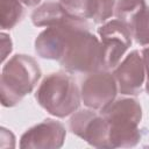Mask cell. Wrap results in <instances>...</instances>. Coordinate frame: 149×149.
<instances>
[{
	"label": "cell",
	"instance_id": "cell-10",
	"mask_svg": "<svg viewBox=\"0 0 149 149\" xmlns=\"http://www.w3.org/2000/svg\"><path fill=\"white\" fill-rule=\"evenodd\" d=\"M119 93L136 95L141 92L146 78V68L142 55L137 50L130 51L113 71Z\"/></svg>",
	"mask_w": 149,
	"mask_h": 149
},
{
	"label": "cell",
	"instance_id": "cell-12",
	"mask_svg": "<svg viewBox=\"0 0 149 149\" xmlns=\"http://www.w3.org/2000/svg\"><path fill=\"white\" fill-rule=\"evenodd\" d=\"M147 7L144 0H116L114 15L132 33L133 24L139 14Z\"/></svg>",
	"mask_w": 149,
	"mask_h": 149
},
{
	"label": "cell",
	"instance_id": "cell-17",
	"mask_svg": "<svg viewBox=\"0 0 149 149\" xmlns=\"http://www.w3.org/2000/svg\"><path fill=\"white\" fill-rule=\"evenodd\" d=\"M1 37V45H2V50H1V61L3 62L6 59V57L12 52L13 47H12V40L9 38V36L5 33L0 34Z\"/></svg>",
	"mask_w": 149,
	"mask_h": 149
},
{
	"label": "cell",
	"instance_id": "cell-1",
	"mask_svg": "<svg viewBox=\"0 0 149 149\" xmlns=\"http://www.w3.org/2000/svg\"><path fill=\"white\" fill-rule=\"evenodd\" d=\"M109 125V142L112 148L135 147L141 140L139 125L142 108L134 98L114 99L100 111Z\"/></svg>",
	"mask_w": 149,
	"mask_h": 149
},
{
	"label": "cell",
	"instance_id": "cell-19",
	"mask_svg": "<svg viewBox=\"0 0 149 149\" xmlns=\"http://www.w3.org/2000/svg\"><path fill=\"white\" fill-rule=\"evenodd\" d=\"M19 1L27 7H34L41 2V0H19Z\"/></svg>",
	"mask_w": 149,
	"mask_h": 149
},
{
	"label": "cell",
	"instance_id": "cell-9",
	"mask_svg": "<svg viewBox=\"0 0 149 149\" xmlns=\"http://www.w3.org/2000/svg\"><path fill=\"white\" fill-rule=\"evenodd\" d=\"M65 127L54 119H45L29 128L20 139L22 149H57L64 144Z\"/></svg>",
	"mask_w": 149,
	"mask_h": 149
},
{
	"label": "cell",
	"instance_id": "cell-2",
	"mask_svg": "<svg viewBox=\"0 0 149 149\" xmlns=\"http://www.w3.org/2000/svg\"><path fill=\"white\" fill-rule=\"evenodd\" d=\"M38 63L28 55H14L3 65L0 80L1 104L5 107L16 106L30 93L41 78Z\"/></svg>",
	"mask_w": 149,
	"mask_h": 149
},
{
	"label": "cell",
	"instance_id": "cell-6",
	"mask_svg": "<svg viewBox=\"0 0 149 149\" xmlns=\"http://www.w3.org/2000/svg\"><path fill=\"white\" fill-rule=\"evenodd\" d=\"M102 51V69H114L132 45L130 30L119 20H111L98 28Z\"/></svg>",
	"mask_w": 149,
	"mask_h": 149
},
{
	"label": "cell",
	"instance_id": "cell-11",
	"mask_svg": "<svg viewBox=\"0 0 149 149\" xmlns=\"http://www.w3.org/2000/svg\"><path fill=\"white\" fill-rule=\"evenodd\" d=\"M69 17L61 2L47 1L38 6L31 14L33 24L36 27H51L62 23Z\"/></svg>",
	"mask_w": 149,
	"mask_h": 149
},
{
	"label": "cell",
	"instance_id": "cell-7",
	"mask_svg": "<svg viewBox=\"0 0 149 149\" xmlns=\"http://www.w3.org/2000/svg\"><path fill=\"white\" fill-rule=\"evenodd\" d=\"M118 84L109 70H98L88 73L81 83L80 97L84 105L94 111H101L118 94Z\"/></svg>",
	"mask_w": 149,
	"mask_h": 149
},
{
	"label": "cell",
	"instance_id": "cell-14",
	"mask_svg": "<svg viewBox=\"0 0 149 149\" xmlns=\"http://www.w3.org/2000/svg\"><path fill=\"white\" fill-rule=\"evenodd\" d=\"M65 13L74 19H93L97 0H59Z\"/></svg>",
	"mask_w": 149,
	"mask_h": 149
},
{
	"label": "cell",
	"instance_id": "cell-13",
	"mask_svg": "<svg viewBox=\"0 0 149 149\" xmlns=\"http://www.w3.org/2000/svg\"><path fill=\"white\" fill-rule=\"evenodd\" d=\"M23 6L19 0H0V27L1 29L14 28L22 19Z\"/></svg>",
	"mask_w": 149,
	"mask_h": 149
},
{
	"label": "cell",
	"instance_id": "cell-15",
	"mask_svg": "<svg viewBox=\"0 0 149 149\" xmlns=\"http://www.w3.org/2000/svg\"><path fill=\"white\" fill-rule=\"evenodd\" d=\"M132 36L142 47H149V7L147 6L136 17L133 28Z\"/></svg>",
	"mask_w": 149,
	"mask_h": 149
},
{
	"label": "cell",
	"instance_id": "cell-18",
	"mask_svg": "<svg viewBox=\"0 0 149 149\" xmlns=\"http://www.w3.org/2000/svg\"><path fill=\"white\" fill-rule=\"evenodd\" d=\"M142 57L144 62L146 68V76H147V83H146V91L149 94V47H144L142 50Z\"/></svg>",
	"mask_w": 149,
	"mask_h": 149
},
{
	"label": "cell",
	"instance_id": "cell-4",
	"mask_svg": "<svg viewBox=\"0 0 149 149\" xmlns=\"http://www.w3.org/2000/svg\"><path fill=\"white\" fill-rule=\"evenodd\" d=\"M59 64L72 73L88 74L102 69L101 43L90 28L78 29L70 36Z\"/></svg>",
	"mask_w": 149,
	"mask_h": 149
},
{
	"label": "cell",
	"instance_id": "cell-16",
	"mask_svg": "<svg viewBox=\"0 0 149 149\" xmlns=\"http://www.w3.org/2000/svg\"><path fill=\"white\" fill-rule=\"evenodd\" d=\"M115 3V0H97L95 13L92 20L95 23H105L114 14Z\"/></svg>",
	"mask_w": 149,
	"mask_h": 149
},
{
	"label": "cell",
	"instance_id": "cell-5",
	"mask_svg": "<svg viewBox=\"0 0 149 149\" xmlns=\"http://www.w3.org/2000/svg\"><path fill=\"white\" fill-rule=\"evenodd\" d=\"M81 28H90L87 21L71 16L59 24L47 27L35 40L36 54L45 59L59 61L65 51L70 36Z\"/></svg>",
	"mask_w": 149,
	"mask_h": 149
},
{
	"label": "cell",
	"instance_id": "cell-3",
	"mask_svg": "<svg viewBox=\"0 0 149 149\" xmlns=\"http://www.w3.org/2000/svg\"><path fill=\"white\" fill-rule=\"evenodd\" d=\"M35 99L49 114L65 118L79 108L81 97L71 76L65 72H52L37 87Z\"/></svg>",
	"mask_w": 149,
	"mask_h": 149
},
{
	"label": "cell",
	"instance_id": "cell-8",
	"mask_svg": "<svg viewBox=\"0 0 149 149\" xmlns=\"http://www.w3.org/2000/svg\"><path fill=\"white\" fill-rule=\"evenodd\" d=\"M70 130L95 148L112 149L109 142V125L107 120L94 109L76 111L69 121Z\"/></svg>",
	"mask_w": 149,
	"mask_h": 149
}]
</instances>
